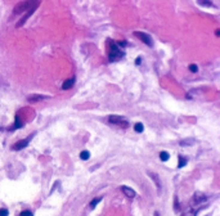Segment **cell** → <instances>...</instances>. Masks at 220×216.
<instances>
[{
	"mask_svg": "<svg viewBox=\"0 0 220 216\" xmlns=\"http://www.w3.org/2000/svg\"><path fill=\"white\" fill-rule=\"evenodd\" d=\"M178 167H184L187 165V158H184L183 156H179V159H178Z\"/></svg>",
	"mask_w": 220,
	"mask_h": 216,
	"instance_id": "7c38bea8",
	"label": "cell"
},
{
	"mask_svg": "<svg viewBox=\"0 0 220 216\" xmlns=\"http://www.w3.org/2000/svg\"><path fill=\"white\" fill-rule=\"evenodd\" d=\"M182 216H196V211H188V212H185Z\"/></svg>",
	"mask_w": 220,
	"mask_h": 216,
	"instance_id": "d6986e66",
	"label": "cell"
},
{
	"mask_svg": "<svg viewBox=\"0 0 220 216\" xmlns=\"http://www.w3.org/2000/svg\"><path fill=\"white\" fill-rule=\"evenodd\" d=\"M43 99H45V97H43V95H31V97H28V102L30 103H36L39 101H43Z\"/></svg>",
	"mask_w": 220,
	"mask_h": 216,
	"instance_id": "9c48e42d",
	"label": "cell"
},
{
	"mask_svg": "<svg viewBox=\"0 0 220 216\" xmlns=\"http://www.w3.org/2000/svg\"><path fill=\"white\" fill-rule=\"evenodd\" d=\"M39 4H40L39 1H36V3L35 1H22L14 8V13L18 14L21 12H26L27 9H32V8H36Z\"/></svg>",
	"mask_w": 220,
	"mask_h": 216,
	"instance_id": "7a4b0ae2",
	"label": "cell"
},
{
	"mask_svg": "<svg viewBox=\"0 0 220 216\" xmlns=\"http://www.w3.org/2000/svg\"><path fill=\"white\" fill-rule=\"evenodd\" d=\"M110 122L112 125H116V126H120L122 129L129 127V121L121 117V116H110Z\"/></svg>",
	"mask_w": 220,
	"mask_h": 216,
	"instance_id": "3957f363",
	"label": "cell"
},
{
	"mask_svg": "<svg viewBox=\"0 0 220 216\" xmlns=\"http://www.w3.org/2000/svg\"><path fill=\"white\" fill-rule=\"evenodd\" d=\"M101 201H102V198H101V197L94 198V200H93L92 202H90V209H94V207H95V206H97V205H98Z\"/></svg>",
	"mask_w": 220,
	"mask_h": 216,
	"instance_id": "5bb4252c",
	"label": "cell"
},
{
	"mask_svg": "<svg viewBox=\"0 0 220 216\" xmlns=\"http://www.w3.org/2000/svg\"><path fill=\"white\" fill-rule=\"evenodd\" d=\"M32 136L34 135H30L28 138H26V139H23V140H19V142H17V143L12 147V149L13 150H21V149H23L25 147H27V144H28V142L32 139Z\"/></svg>",
	"mask_w": 220,
	"mask_h": 216,
	"instance_id": "5b68a950",
	"label": "cell"
},
{
	"mask_svg": "<svg viewBox=\"0 0 220 216\" xmlns=\"http://www.w3.org/2000/svg\"><path fill=\"white\" fill-rule=\"evenodd\" d=\"M80 158L84 159V161H86V159L90 158V153L88 152V150H83V152L80 153Z\"/></svg>",
	"mask_w": 220,
	"mask_h": 216,
	"instance_id": "4fadbf2b",
	"label": "cell"
},
{
	"mask_svg": "<svg viewBox=\"0 0 220 216\" xmlns=\"http://www.w3.org/2000/svg\"><path fill=\"white\" fill-rule=\"evenodd\" d=\"M124 57V51L119 48V45L112 40H108V58L111 62H116Z\"/></svg>",
	"mask_w": 220,
	"mask_h": 216,
	"instance_id": "6da1fadb",
	"label": "cell"
},
{
	"mask_svg": "<svg viewBox=\"0 0 220 216\" xmlns=\"http://www.w3.org/2000/svg\"><path fill=\"white\" fill-rule=\"evenodd\" d=\"M73 84H75V79H68V80H66V81L63 83L62 89H63V90H68V89H71L72 86H73Z\"/></svg>",
	"mask_w": 220,
	"mask_h": 216,
	"instance_id": "ba28073f",
	"label": "cell"
},
{
	"mask_svg": "<svg viewBox=\"0 0 220 216\" xmlns=\"http://www.w3.org/2000/svg\"><path fill=\"white\" fill-rule=\"evenodd\" d=\"M215 35H216V36L220 35V31H219V30H216V31H215Z\"/></svg>",
	"mask_w": 220,
	"mask_h": 216,
	"instance_id": "44dd1931",
	"label": "cell"
},
{
	"mask_svg": "<svg viewBox=\"0 0 220 216\" xmlns=\"http://www.w3.org/2000/svg\"><path fill=\"white\" fill-rule=\"evenodd\" d=\"M206 201V196L202 193H196L192 198V205H201Z\"/></svg>",
	"mask_w": 220,
	"mask_h": 216,
	"instance_id": "8992f818",
	"label": "cell"
},
{
	"mask_svg": "<svg viewBox=\"0 0 220 216\" xmlns=\"http://www.w3.org/2000/svg\"><path fill=\"white\" fill-rule=\"evenodd\" d=\"M121 191H122V193L125 194V196L129 197V198H134L135 194H136L134 189H131V188H129V187H125V185H124V187H121Z\"/></svg>",
	"mask_w": 220,
	"mask_h": 216,
	"instance_id": "52a82bcc",
	"label": "cell"
},
{
	"mask_svg": "<svg viewBox=\"0 0 220 216\" xmlns=\"http://www.w3.org/2000/svg\"><path fill=\"white\" fill-rule=\"evenodd\" d=\"M198 4H200V5H205V7H211V5H213V3H211V1H198Z\"/></svg>",
	"mask_w": 220,
	"mask_h": 216,
	"instance_id": "ac0fdd59",
	"label": "cell"
},
{
	"mask_svg": "<svg viewBox=\"0 0 220 216\" xmlns=\"http://www.w3.org/2000/svg\"><path fill=\"white\" fill-rule=\"evenodd\" d=\"M169 158H170V154L167 152H165V150H162V152L160 153V159H161L162 162H166Z\"/></svg>",
	"mask_w": 220,
	"mask_h": 216,
	"instance_id": "30bf717a",
	"label": "cell"
},
{
	"mask_svg": "<svg viewBox=\"0 0 220 216\" xmlns=\"http://www.w3.org/2000/svg\"><path fill=\"white\" fill-rule=\"evenodd\" d=\"M134 130H135L136 133H143V130H144L143 124H142V122H136V124L134 125Z\"/></svg>",
	"mask_w": 220,
	"mask_h": 216,
	"instance_id": "8fae6325",
	"label": "cell"
},
{
	"mask_svg": "<svg viewBox=\"0 0 220 216\" xmlns=\"http://www.w3.org/2000/svg\"><path fill=\"white\" fill-rule=\"evenodd\" d=\"M9 215V211H8V209H4V207H1L0 209V216H8Z\"/></svg>",
	"mask_w": 220,
	"mask_h": 216,
	"instance_id": "9a60e30c",
	"label": "cell"
},
{
	"mask_svg": "<svg viewBox=\"0 0 220 216\" xmlns=\"http://www.w3.org/2000/svg\"><path fill=\"white\" fill-rule=\"evenodd\" d=\"M134 36H136V37H139L142 41L144 42V44H147L148 46H152L153 45V41H152V39H151V36L149 35H147V34H144V32H134Z\"/></svg>",
	"mask_w": 220,
	"mask_h": 216,
	"instance_id": "277c9868",
	"label": "cell"
},
{
	"mask_svg": "<svg viewBox=\"0 0 220 216\" xmlns=\"http://www.w3.org/2000/svg\"><path fill=\"white\" fill-rule=\"evenodd\" d=\"M189 71H191V72H193V73H196V72L198 71L197 64H189Z\"/></svg>",
	"mask_w": 220,
	"mask_h": 216,
	"instance_id": "2e32d148",
	"label": "cell"
},
{
	"mask_svg": "<svg viewBox=\"0 0 220 216\" xmlns=\"http://www.w3.org/2000/svg\"><path fill=\"white\" fill-rule=\"evenodd\" d=\"M19 216H34V215H32V212L30 210H25V211H22V212L19 214Z\"/></svg>",
	"mask_w": 220,
	"mask_h": 216,
	"instance_id": "e0dca14e",
	"label": "cell"
},
{
	"mask_svg": "<svg viewBox=\"0 0 220 216\" xmlns=\"http://www.w3.org/2000/svg\"><path fill=\"white\" fill-rule=\"evenodd\" d=\"M140 63H142V59H140V58H136V59H135V64L138 66V64H140Z\"/></svg>",
	"mask_w": 220,
	"mask_h": 216,
	"instance_id": "ffe728a7",
	"label": "cell"
}]
</instances>
